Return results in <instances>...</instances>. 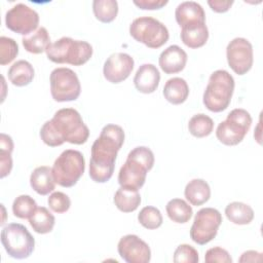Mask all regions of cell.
Listing matches in <instances>:
<instances>
[{"mask_svg": "<svg viewBox=\"0 0 263 263\" xmlns=\"http://www.w3.org/2000/svg\"><path fill=\"white\" fill-rule=\"evenodd\" d=\"M11 153L12 152L0 149V178L1 179L8 176L12 170Z\"/></svg>", "mask_w": 263, "mask_h": 263, "instance_id": "obj_37", "label": "cell"}, {"mask_svg": "<svg viewBox=\"0 0 263 263\" xmlns=\"http://www.w3.org/2000/svg\"><path fill=\"white\" fill-rule=\"evenodd\" d=\"M204 261L206 263H231L232 258L230 254L221 247H214L209 249L204 255Z\"/></svg>", "mask_w": 263, "mask_h": 263, "instance_id": "obj_36", "label": "cell"}, {"mask_svg": "<svg viewBox=\"0 0 263 263\" xmlns=\"http://www.w3.org/2000/svg\"><path fill=\"white\" fill-rule=\"evenodd\" d=\"M175 18L182 28L195 22H205V12L202 6L195 1H184L175 10Z\"/></svg>", "mask_w": 263, "mask_h": 263, "instance_id": "obj_19", "label": "cell"}, {"mask_svg": "<svg viewBox=\"0 0 263 263\" xmlns=\"http://www.w3.org/2000/svg\"><path fill=\"white\" fill-rule=\"evenodd\" d=\"M35 76L33 66L25 60L13 63L8 69V79L15 86H26L30 84Z\"/></svg>", "mask_w": 263, "mask_h": 263, "instance_id": "obj_24", "label": "cell"}, {"mask_svg": "<svg viewBox=\"0 0 263 263\" xmlns=\"http://www.w3.org/2000/svg\"><path fill=\"white\" fill-rule=\"evenodd\" d=\"M187 60V53L183 48L179 45H171L160 53L158 63L165 74H176L185 68Z\"/></svg>", "mask_w": 263, "mask_h": 263, "instance_id": "obj_16", "label": "cell"}, {"mask_svg": "<svg viewBox=\"0 0 263 263\" xmlns=\"http://www.w3.org/2000/svg\"><path fill=\"white\" fill-rule=\"evenodd\" d=\"M0 149L6 150L9 152L13 151V141L10 136H8L4 133L0 134Z\"/></svg>", "mask_w": 263, "mask_h": 263, "instance_id": "obj_41", "label": "cell"}, {"mask_svg": "<svg viewBox=\"0 0 263 263\" xmlns=\"http://www.w3.org/2000/svg\"><path fill=\"white\" fill-rule=\"evenodd\" d=\"M239 262H260L262 261V253H259L257 251H247L243 252L238 259Z\"/></svg>", "mask_w": 263, "mask_h": 263, "instance_id": "obj_40", "label": "cell"}, {"mask_svg": "<svg viewBox=\"0 0 263 263\" xmlns=\"http://www.w3.org/2000/svg\"><path fill=\"white\" fill-rule=\"evenodd\" d=\"M39 135L43 143L49 147H58L65 142L82 145L88 140L89 129L77 110L63 108L43 123Z\"/></svg>", "mask_w": 263, "mask_h": 263, "instance_id": "obj_2", "label": "cell"}, {"mask_svg": "<svg viewBox=\"0 0 263 263\" xmlns=\"http://www.w3.org/2000/svg\"><path fill=\"white\" fill-rule=\"evenodd\" d=\"M129 34L136 41L153 49L164 45L170 38L167 28L151 16L135 18L129 25Z\"/></svg>", "mask_w": 263, "mask_h": 263, "instance_id": "obj_8", "label": "cell"}, {"mask_svg": "<svg viewBox=\"0 0 263 263\" xmlns=\"http://www.w3.org/2000/svg\"><path fill=\"white\" fill-rule=\"evenodd\" d=\"M162 93L168 103L180 105L187 100L189 96V86L185 79L181 77H173L165 82Z\"/></svg>", "mask_w": 263, "mask_h": 263, "instance_id": "obj_21", "label": "cell"}, {"mask_svg": "<svg viewBox=\"0 0 263 263\" xmlns=\"http://www.w3.org/2000/svg\"><path fill=\"white\" fill-rule=\"evenodd\" d=\"M124 143V130L120 125H105L90 149L89 177L96 183L108 182L114 173L118 151Z\"/></svg>", "mask_w": 263, "mask_h": 263, "instance_id": "obj_1", "label": "cell"}, {"mask_svg": "<svg viewBox=\"0 0 263 263\" xmlns=\"http://www.w3.org/2000/svg\"><path fill=\"white\" fill-rule=\"evenodd\" d=\"M135 66L134 59L124 52L110 54L104 63L103 74L107 81L117 84L128 78Z\"/></svg>", "mask_w": 263, "mask_h": 263, "instance_id": "obj_15", "label": "cell"}, {"mask_svg": "<svg viewBox=\"0 0 263 263\" xmlns=\"http://www.w3.org/2000/svg\"><path fill=\"white\" fill-rule=\"evenodd\" d=\"M50 93L55 102H71L79 98L81 84L77 74L70 68H55L51 71Z\"/></svg>", "mask_w": 263, "mask_h": 263, "instance_id": "obj_10", "label": "cell"}, {"mask_svg": "<svg viewBox=\"0 0 263 263\" xmlns=\"http://www.w3.org/2000/svg\"><path fill=\"white\" fill-rule=\"evenodd\" d=\"M22 43L24 48L34 54L42 53L46 50L47 46L51 43L50 37L48 34V31L44 27L38 28L35 32H33L31 35L25 36L22 39Z\"/></svg>", "mask_w": 263, "mask_h": 263, "instance_id": "obj_25", "label": "cell"}, {"mask_svg": "<svg viewBox=\"0 0 263 263\" xmlns=\"http://www.w3.org/2000/svg\"><path fill=\"white\" fill-rule=\"evenodd\" d=\"M52 168L47 165L36 167L30 176V185L39 195H47L55 188Z\"/></svg>", "mask_w": 263, "mask_h": 263, "instance_id": "obj_20", "label": "cell"}, {"mask_svg": "<svg viewBox=\"0 0 263 263\" xmlns=\"http://www.w3.org/2000/svg\"><path fill=\"white\" fill-rule=\"evenodd\" d=\"M234 78L226 70L214 71L202 96V103L211 112L219 113L228 108L234 91Z\"/></svg>", "mask_w": 263, "mask_h": 263, "instance_id": "obj_4", "label": "cell"}, {"mask_svg": "<svg viewBox=\"0 0 263 263\" xmlns=\"http://www.w3.org/2000/svg\"><path fill=\"white\" fill-rule=\"evenodd\" d=\"M209 6L211 9L217 13L227 12L233 4V1H222V0H209Z\"/></svg>", "mask_w": 263, "mask_h": 263, "instance_id": "obj_39", "label": "cell"}, {"mask_svg": "<svg viewBox=\"0 0 263 263\" xmlns=\"http://www.w3.org/2000/svg\"><path fill=\"white\" fill-rule=\"evenodd\" d=\"M92 11L98 21L104 24L113 22L118 13V3L116 0H95Z\"/></svg>", "mask_w": 263, "mask_h": 263, "instance_id": "obj_29", "label": "cell"}, {"mask_svg": "<svg viewBox=\"0 0 263 263\" xmlns=\"http://www.w3.org/2000/svg\"><path fill=\"white\" fill-rule=\"evenodd\" d=\"M134 4L143 10H156L164 7L168 2L166 0H134Z\"/></svg>", "mask_w": 263, "mask_h": 263, "instance_id": "obj_38", "label": "cell"}, {"mask_svg": "<svg viewBox=\"0 0 263 263\" xmlns=\"http://www.w3.org/2000/svg\"><path fill=\"white\" fill-rule=\"evenodd\" d=\"M225 215L227 219L236 225H248L254 219V210L247 203L233 201L226 205Z\"/></svg>", "mask_w": 263, "mask_h": 263, "instance_id": "obj_26", "label": "cell"}, {"mask_svg": "<svg viewBox=\"0 0 263 263\" xmlns=\"http://www.w3.org/2000/svg\"><path fill=\"white\" fill-rule=\"evenodd\" d=\"M160 82V73L153 64H143L137 70L134 77V85L139 92L152 93Z\"/></svg>", "mask_w": 263, "mask_h": 263, "instance_id": "obj_17", "label": "cell"}, {"mask_svg": "<svg viewBox=\"0 0 263 263\" xmlns=\"http://www.w3.org/2000/svg\"><path fill=\"white\" fill-rule=\"evenodd\" d=\"M251 124V114L242 108H235L229 112L224 121L219 123L216 137L220 143L226 146L238 145L245 139Z\"/></svg>", "mask_w": 263, "mask_h": 263, "instance_id": "obj_7", "label": "cell"}, {"mask_svg": "<svg viewBox=\"0 0 263 263\" xmlns=\"http://www.w3.org/2000/svg\"><path fill=\"white\" fill-rule=\"evenodd\" d=\"M184 195L190 204L199 206L210 199L211 188L206 181L193 179L187 183L184 189Z\"/></svg>", "mask_w": 263, "mask_h": 263, "instance_id": "obj_22", "label": "cell"}, {"mask_svg": "<svg viewBox=\"0 0 263 263\" xmlns=\"http://www.w3.org/2000/svg\"><path fill=\"white\" fill-rule=\"evenodd\" d=\"M154 154L146 146L134 148L127 154L126 160L118 173V183L121 187L141 189L146 181L147 173L154 165Z\"/></svg>", "mask_w": 263, "mask_h": 263, "instance_id": "obj_3", "label": "cell"}, {"mask_svg": "<svg viewBox=\"0 0 263 263\" xmlns=\"http://www.w3.org/2000/svg\"><path fill=\"white\" fill-rule=\"evenodd\" d=\"M47 203L49 209L58 214L66 213L71 206L70 197L61 191L52 192L47 199Z\"/></svg>", "mask_w": 263, "mask_h": 263, "instance_id": "obj_35", "label": "cell"}, {"mask_svg": "<svg viewBox=\"0 0 263 263\" xmlns=\"http://www.w3.org/2000/svg\"><path fill=\"white\" fill-rule=\"evenodd\" d=\"M51 168L53 179L58 185L66 188L73 187L85 171L83 154L78 150L67 149L58 156Z\"/></svg>", "mask_w": 263, "mask_h": 263, "instance_id": "obj_6", "label": "cell"}, {"mask_svg": "<svg viewBox=\"0 0 263 263\" xmlns=\"http://www.w3.org/2000/svg\"><path fill=\"white\" fill-rule=\"evenodd\" d=\"M165 211L170 220L178 224L187 223L193 215L191 205L181 198L171 199L165 205Z\"/></svg>", "mask_w": 263, "mask_h": 263, "instance_id": "obj_27", "label": "cell"}, {"mask_svg": "<svg viewBox=\"0 0 263 263\" xmlns=\"http://www.w3.org/2000/svg\"><path fill=\"white\" fill-rule=\"evenodd\" d=\"M182 42L189 48L202 47L209 39V30L205 22H195L181 28Z\"/></svg>", "mask_w": 263, "mask_h": 263, "instance_id": "obj_18", "label": "cell"}, {"mask_svg": "<svg viewBox=\"0 0 263 263\" xmlns=\"http://www.w3.org/2000/svg\"><path fill=\"white\" fill-rule=\"evenodd\" d=\"M37 203L30 195H20L12 203V213L16 218L30 219L37 210Z\"/></svg>", "mask_w": 263, "mask_h": 263, "instance_id": "obj_31", "label": "cell"}, {"mask_svg": "<svg viewBox=\"0 0 263 263\" xmlns=\"http://www.w3.org/2000/svg\"><path fill=\"white\" fill-rule=\"evenodd\" d=\"M92 46L83 40H74L70 37H62L50 43L45 52L49 61L55 64H70L82 66L92 55Z\"/></svg>", "mask_w": 263, "mask_h": 263, "instance_id": "obj_5", "label": "cell"}, {"mask_svg": "<svg viewBox=\"0 0 263 263\" xmlns=\"http://www.w3.org/2000/svg\"><path fill=\"white\" fill-rule=\"evenodd\" d=\"M214 129L213 119L203 114L198 113L193 115L188 122V130L195 138H204L212 134Z\"/></svg>", "mask_w": 263, "mask_h": 263, "instance_id": "obj_30", "label": "cell"}, {"mask_svg": "<svg viewBox=\"0 0 263 263\" xmlns=\"http://www.w3.org/2000/svg\"><path fill=\"white\" fill-rule=\"evenodd\" d=\"M173 260L175 263H197L199 261L198 252L192 246L183 243L175 250Z\"/></svg>", "mask_w": 263, "mask_h": 263, "instance_id": "obj_34", "label": "cell"}, {"mask_svg": "<svg viewBox=\"0 0 263 263\" xmlns=\"http://www.w3.org/2000/svg\"><path fill=\"white\" fill-rule=\"evenodd\" d=\"M117 251L126 263H148L151 260L149 245L136 234L122 236L118 241Z\"/></svg>", "mask_w": 263, "mask_h": 263, "instance_id": "obj_14", "label": "cell"}, {"mask_svg": "<svg viewBox=\"0 0 263 263\" xmlns=\"http://www.w3.org/2000/svg\"><path fill=\"white\" fill-rule=\"evenodd\" d=\"M227 63L237 75L247 74L253 66L254 53L251 42L242 37L232 39L226 47Z\"/></svg>", "mask_w": 263, "mask_h": 263, "instance_id": "obj_13", "label": "cell"}, {"mask_svg": "<svg viewBox=\"0 0 263 263\" xmlns=\"http://www.w3.org/2000/svg\"><path fill=\"white\" fill-rule=\"evenodd\" d=\"M139 223L146 229H157L162 225L163 218L160 211L152 205L144 206L138 214Z\"/></svg>", "mask_w": 263, "mask_h": 263, "instance_id": "obj_32", "label": "cell"}, {"mask_svg": "<svg viewBox=\"0 0 263 263\" xmlns=\"http://www.w3.org/2000/svg\"><path fill=\"white\" fill-rule=\"evenodd\" d=\"M29 223L36 233L46 234L52 231L55 218L45 206H38L33 216L29 219Z\"/></svg>", "mask_w": 263, "mask_h": 263, "instance_id": "obj_28", "label": "cell"}, {"mask_svg": "<svg viewBox=\"0 0 263 263\" xmlns=\"http://www.w3.org/2000/svg\"><path fill=\"white\" fill-rule=\"evenodd\" d=\"M5 25L12 32L28 36L38 29L39 14L28 5L17 3L6 12Z\"/></svg>", "mask_w": 263, "mask_h": 263, "instance_id": "obj_12", "label": "cell"}, {"mask_svg": "<svg viewBox=\"0 0 263 263\" xmlns=\"http://www.w3.org/2000/svg\"><path fill=\"white\" fill-rule=\"evenodd\" d=\"M1 242L6 253L14 259L29 258L35 248V239L20 223H10L1 231Z\"/></svg>", "mask_w": 263, "mask_h": 263, "instance_id": "obj_9", "label": "cell"}, {"mask_svg": "<svg viewBox=\"0 0 263 263\" xmlns=\"http://www.w3.org/2000/svg\"><path fill=\"white\" fill-rule=\"evenodd\" d=\"M113 201L120 212L132 213L139 208L141 203V195L137 189L120 186L114 194Z\"/></svg>", "mask_w": 263, "mask_h": 263, "instance_id": "obj_23", "label": "cell"}, {"mask_svg": "<svg viewBox=\"0 0 263 263\" xmlns=\"http://www.w3.org/2000/svg\"><path fill=\"white\" fill-rule=\"evenodd\" d=\"M18 54V45L14 39L1 36L0 37V64L2 66L11 63Z\"/></svg>", "mask_w": 263, "mask_h": 263, "instance_id": "obj_33", "label": "cell"}, {"mask_svg": "<svg viewBox=\"0 0 263 263\" xmlns=\"http://www.w3.org/2000/svg\"><path fill=\"white\" fill-rule=\"evenodd\" d=\"M222 223L221 213L214 208H202L194 216L190 228V238L203 246L213 240Z\"/></svg>", "mask_w": 263, "mask_h": 263, "instance_id": "obj_11", "label": "cell"}]
</instances>
